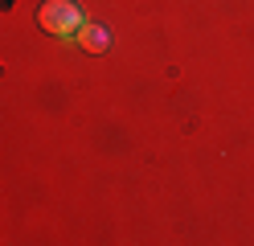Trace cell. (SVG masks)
Masks as SVG:
<instances>
[{"instance_id": "7a4b0ae2", "label": "cell", "mask_w": 254, "mask_h": 246, "mask_svg": "<svg viewBox=\"0 0 254 246\" xmlns=\"http://www.w3.org/2000/svg\"><path fill=\"white\" fill-rule=\"evenodd\" d=\"M82 45H86V49H107V29H94V25H90V29L82 33Z\"/></svg>"}, {"instance_id": "6da1fadb", "label": "cell", "mask_w": 254, "mask_h": 246, "mask_svg": "<svg viewBox=\"0 0 254 246\" xmlns=\"http://www.w3.org/2000/svg\"><path fill=\"white\" fill-rule=\"evenodd\" d=\"M37 16H41V29L54 33L62 45H82V33L90 29L86 12L78 4H70V0H45Z\"/></svg>"}]
</instances>
